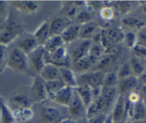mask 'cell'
<instances>
[{
    "label": "cell",
    "instance_id": "cell-27",
    "mask_svg": "<svg viewBox=\"0 0 146 123\" xmlns=\"http://www.w3.org/2000/svg\"><path fill=\"white\" fill-rule=\"evenodd\" d=\"M105 33L108 39L113 44L123 41L124 38V34H125L121 28L115 27L105 29Z\"/></svg>",
    "mask_w": 146,
    "mask_h": 123
},
{
    "label": "cell",
    "instance_id": "cell-25",
    "mask_svg": "<svg viewBox=\"0 0 146 123\" xmlns=\"http://www.w3.org/2000/svg\"><path fill=\"white\" fill-rule=\"evenodd\" d=\"M39 44L34 37H29L24 38L19 42L17 48L19 49L22 52L25 54H29L33 51L34 49L36 48Z\"/></svg>",
    "mask_w": 146,
    "mask_h": 123
},
{
    "label": "cell",
    "instance_id": "cell-23",
    "mask_svg": "<svg viewBox=\"0 0 146 123\" xmlns=\"http://www.w3.org/2000/svg\"><path fill=\"white\" fill-rule=\"evenodd\" d=\"M64 87H66V85L61 79L45 82V88L46 91L47 98L52 100L54 96Z\"/></svg>",
    "mask_w": 146,
    "mask_h": 123
},
{
    "label": "cell",
    "instance_id": "cell-4",
    "mask_svg": "<svg viewBox=\"0 0 146 123\" xmlns=\"http://www.w3.org/2000/svg\"><path fill=\"white\" fill-rule=\"evenodd\" d=\"M18 23L7 19L4 28L0 31V45L5 47L17 39L21 30Z\"/></svg>",
    "mask_w": 146,
    "mask_h": 123
},
{
    "label": "cell",
    "instance_id": "cell-37",
    "mask_svg": "<svg viewBox=\"0 0 146 123\" xmlns=\"http://www.w3.org/2000/svg\"><path fill=\"white\" fill-rule=\"evenodd\" d=\"M123 40L125 41L127 47L130 49H133L137 44V35L132 31H128L124 34Z\"/></svg>",
    "mask_w": 146,
    "mask_h": 123
},
{
    "label": "cell",
    "instance_id": "cell-21",
    "mask_svg": "<svg viewBox=\"0 0 146 123\" xmlns=\"http://www.w3.org/2000/svg\"><path fill=\"white\" fill-rule=\"evenodd\" d=\"M50 36L49 23L47 21L41 23L33 34V37L36 39L39 45H43Z\"/></svg>",
    "mask_w": 146,
    "mask_h": 123
},
{
    "label": "cell",
    "instance_id": "cell-44",
    "mask_svg": "<svg viewBox=\"0 0 146 123\" xmlns=\"http://www.w3.org/2000/svg\"><path fill=\"white\" fill-rule=\"evenodd\" d=\"M137 35V44L144 46L146 45V31L145 27L139 30V32Z\"/></svg>",
    "mask_w": 146,
    "mask_h": 123
},
{
    "label": "cell",
    "instance_id": "cell-28",
    "mask_svg": "<svg viewBox=\"0 0 146 123\" xmlns=\"http://www.w3.org/2000/svg\"><path fill=\"white\" fill-rule=\"evenodd\" d=\"M129 64L131 66V70H132L133 74L135 77H138V76L139 77L140 75L145 73V64L141 59H138L135 57H132L130 60Z\"/></svg>",
    "mask_w": 146,
    "mask_h": 123
},
{
    "label": "cell",
    "instance_id": "cell-11",
    "mask_svg": "<svg viewBox=\"0 0 146 123\" xmlns=\"http://www.w3.org/2000/svg\"><path fill=\"white\" fill-rule=\"evenodd\" d=\"M138 84L139 82L138 77L131 75L125 78L120 79V81L118 82V87L117 90H118L121 95L125 96V94H128L130 92L134 91L138 87Z\"/></svg>",
    "mask_w": 146,
    "mask_h": 123
},
{
    "label": "cell",
    "instance_id": "cell-48",
    "mask_svg": "<svg viewBox=\"0 0 146 123\" xmlns=\"http://www.w3.org/2000/svg\"><path fill=\"white\" fill-rule=\"evenodd\" d=\"M58 123H77V122L72 118H63Z\"/></svg>",
    "mask_w": 146,
    "mask_h": 123
},
{
    "label": "cell",
    "instance_id": "cell-43",
    "mask_svg": "<svg viewBox=\"0 0 146 123\" xmlns=\"http://www.w3.org/2000/svg\"><path fill=\"white\" fill-rule=\"evenodd\" d=\"M107 117V114L106 113H99L94 117L87 120V123H104Z\"/></svg>",
    "mask_w": 146,
    "mask_h": 123
},
{
    "label": "cell",
    "instance_id": "cell-2",
    "mask_svg": "<svg viewBox=\"0 0 146 123\" xmlns=\"http://www.w3.org/2000/svg\"><path fill=\"white\" fill-rule=\"evenodd\" d=\"M46 64H51L58 68L69 67L71 59L67 49L64 46L57 49L51 53L46 51L44 56Z\"/></svg>",
    "mask_w": 146,
    "mask_h": 123
},
{
    "label": "cell",
    "instance_id": "cell-24",
    "mask_svg": "<svg viewBox=\"0 0 146 123\" xmlns=\"http://www.w3.org/2000/svg\"><path fill=\"white\" fill-rule=\"evenodd\" d=\"M42 46L46 52L51 53L56 50L57 49L64 46V43L61 36L53 35L50 36L48 39L43 44Z\"/></svg>",
    "mask_w": 146,
    "mask_h": 123
},
{
    "label": "cell",
    "instance_id": "cell-42",
    "mask_svg": "<svg viewBox=\"0 0 146 123\" xmlns=\"http://www.w3.org/2000/svg\"><path fill=\"white\" fill-rule=\"evenodd\" d=\"M85 6L87 7V10L88 11H93V10L101 9L104 7V2L103 1H85Z\"/></svg>",
    "mask_w": 146,
    "mask_h": 123
},
{
    "label": "cell",
    "instance_id": "cell-14",
    "mask_svg": "<svg viewBox=\"0 0 146 123\" xmlns=\"http://www.w3.org/2000/svg\"><path fill=\"white\" fill-rule=\"evenodd\" d=\"M80 25L77 24H71L60 34L64 44L74 42L79 39Z\"/></svg>",
    "mask_w": 146,
    "mask_h": 123
},
{
    "label": "cell",
    "instance_id": "cell-6",
    "mask_svg": "<svg viewBox=\"0 0 146 123\" xmlns=\"http://www.w3.org/2000/svg\"><path fill=\"white\" fill-rule=\"evenodd\" d=\"M45 53L46 51L43 46L38 45L31 52L27 54L28 63L31 64L34 70L36 72L39 73L46 64L45 60H44Z\"/></svg>",
    "mask_w": 146,
    "mask_h": 123
},
{
    "label": "cell",
    "instance_id": "cell-3",
    "mask_svg": "<svg viewBox=\"0 0 146 123\" xmlns=\"http://www.w3.org/2000/svg\"><path fill=\"white\" fill-rule=\"evenodd\" d=\"M105 74V72L98 70L86 72L77 78V84L78 85L87 86L91 89L101 87L103 86Z\"/></svg>",
    "mask_w": 146,
    "mask_h": 123
},
{
    "label": "cell",
    "instance_id": "cell-36",
    "mask_svg": "<svg viewBox=\"0 0 146 123\" xmlns=\"http://www.w3.org/2000/svg\"><path fill=\"white\" fill-rule=\"evenodd\" d=\"M104 49L101 47V44L92 42L91 47H90L89 51H88V54L98 59L104 54Z\"/></svg>",
    "mask_w": 146,
    "mask_h": 123
},
{
    "label": "cell",
    "instance_id": "cell-15",
    "mask_svg": "<svg viewBox=\"0 0 146 123\" xmlns=\"http://www.w3.org/2000/svg\"><path fill=\"white\" fill-rule=\"evenodd\" d=\"M118 53H105L103 54L96 63L98 71L104 72L106 70L113 67L117 61V56H118L117 55Z\"/></svg>",
    "mask_w": 146,
    "mask_h": 123
},
{
    "label": "cell",
    "instance_id": "cell-31",
    "mask_svg": "<svg viewBox=\"0 0 146 123\" xmlns=\"http://www.w3.org/2000/svg\"><path fill=\"white\" fill-rule=\"evenodd\" d=\"M10 102L13 104L19 106V108H26V107H30L31 102L29 98L23 94H17L12 96L10 98Z\"/></svg>",
    "mask_w": 146,
    "mask_h": 123
},
{
    "label": "cell",
    "instance_id": "cell-16",
    "mask_svg": "<svg viewBox=\"0 0 146 123\" xmlns=\"http://www.w3.org/2000/svg\"><path fill=\"white\" fill-rule=\"evenodd\" d=\"M73 91H74V88L66 86L64 88L61 89V90H59L54 96L51 100L55 102L57 104L68 107L71 100V98H72Z\"/></svg>",
    "mask_w": 146,
    "mask_h": 123
},
{
    "label": "cell",
    "instance_id": "cell-51",
    "mask_svg": "<svg viewBox=\"0 0 146 123\" xmlns=\"http://www.w3.org/2000/svg\"><path fill=\"white\" fill-rule=\"evenodd\" d=\"M131 123H145V120H134Z\"/></svg>",
    "mask_w": 146,
    "mask_h": 123
},
{
    "label": "cell",
    "instance_id": "cell-1",
    "mask_svg": "<svg viewBox=\"0 0 146 123\" xmlns=\"http://www.w3.org/2000/svg\"><path fill=\"white\" fill-rule=\"evenodd\" d=\"M6 64L14 71L24 72L28 68L27 55L16 47L11 49L7 58H6Z\"/></svg>",
    "mask_w": 146,
    "mask_h": 123
},
{
    "label": "cell",
    "instance_id": "cell-12",
    "mask_svg": "<svg viewBox=\"0 0 146 123\" xmlns=\"http://www.w3.org/2000/svg\"><path fill=\"white\" fill-rule=\"evenodd\" d=\"M71 24H72V20L66 17H58L53 19L49 23L50 35H60Z\"/></svg>",
    "mask_w": 146,
    "mask_h": 123
},
{
    "label": "cell",
    "instance_id": "cell-13",
    "mask_svg": "<svg viewBox=\"0 0 146 123\" xmlns=\"http://www.w3.org/2000/svg\"><path fill=\"white\" fill-rule=\"evenodd\" d=\"M146 114V107L145 100L141 99L135 104L131 103L128 117L134 120H145Z\"/></svg>",
    "mask_w": 146,
    "mask_h": 123
},
{
    "label": "cell",
    "instance_id": "cell-34",
    "mask_svg": "<svg viewBox=\"0 0 146 123\" xmlns=\"http://www.w3.org/2000/svg\"><path fill=\"white\" fill-rule=\"evenodd\" d=\"M117 74L113 72H109L105 74L103 86L104 87H117L118 82Z\"/></svg>",
    "mask_w": 146,
    "mask_h": 123
},
{
    "label": "cell",
    "instance_id": "cell-38",
    "mask_svg": "<svg viewBox=\"0 0 146 123\" xmlns=\"http://www.w3.org/2000/svg\"><path fill=\"white\" fill-rule=\"evenodd\" d=\"M99 113H101L99 107L98 106L97 103L94 100H93L92 102L86 109V116L87 120L99 114Z\"/></svg>",
    "mask_w": 146,
    "mask_h": 123
},
{
    "label": "cell",
    "instance_id": "cell-9",
    "mask_svg": "<svg viewBox=\"0 0 146 123\" xmlns=\"http://www.w3.org/2000/svg\"><path fill=\"white\" fill-rule=\"evenodd\" d=\"M40 117L43 123H58L63 119L61 111L51 106L41 107Z\"/></svg>",
    "mask_w": 146,
    "mask_h": 123
},
{
    "label": "cell",
    "instance_id": "cell-32",
    "mask_svg": "<svg viewBox=\"0 0 146 123\" xmlns=\"http://www.w3.org/2000/svg\"><path fill=\"white\" fill-rule=\"evenodd\" d=\"M14 122L15 118L13 115L12 111L10 110L8 105L4 102L0 115V123H14Z\"/></svg>",
    "mask_w": 146,
    "mask_h": 123
},
{
    "label": "cell",
    "instance_id": "cell-19",
    "mask_svg": "<svg viewBox=\"0 0 146 123\" xmlns=\"http://www.w3.org/2000/svg\"><path fill=\"white\" fill-rule=\"evenodd\" d=\"M11 4L16 9L26 14L36 12L39 7L38 3L32 1H11Z\"/></svg>",
    "mask_w": 146,
    "mask_h": 123
},
{
    "label": "cell",
    "instance_id": "cell-18",
    "mask_svg": "<svg viewBox=\"0 0 146 123\" xmlns=\"http://www.w3.org/2000/svg\"><path fill=\"white\" fill-rule=\"evenodd\" d=\"M98 59L88 54L86 56L77 60L75 62H73V67L76 71L84 73L88 71L93 65H95Z\"/></svg>",
    "mask_w": 146,
    "mask_h": 123
},
{
    "label": "cell",
    "instance_id": "cell-17",
    "mask_svg": "<svg viewBox=\"0 0 146 123\" xmlns=\"http://www.w3.org/2000/svg\"><path fill=\"white\" fill-rule=\"evenodd\" d=\"M39 74V77L44 82L61 79L59 68L51 64H46Z\"/></svg>",
    "mask_w": 146,
    "mask_h": 123
},
{
    "label": "cell",
    "instance_id": "cell-50",
    "mask_svg": "<svg viewBox=\"0 0 146 123\" xmlns=\"http://www.w3.org/2000/svg\"><path fill=\"white\" fill-rule=\"evenodd\" d=\"M104 123H114L113 121L112 117H111V114H107V117L105 120V122Z\"/></svg>",
    "mask_w": 146,
    "mask_h": 123
},
{
    "label": "cell",
    "instance_id": "cell-26",
    "mask_svg": "<svg viewBox=\"0 0 146 123\" xmlns=\"http://www.w3.org/2000/svg\"><path fill=\"white\" fill-rule=\"evenodd\" d=\"M78 97L83 102L86 108L92 102L93 98L91 95V90L90 87L84 85H78L74 88Z\"/></svg>",
    "mask_w": 146,
    "mask_h": 123
},
{
    "label": "cell",
    "instance_id": "cell-39",
    "mask_svg": "<svg viewBox=\"0 0 146 123\" xmlns=\"http://www.w3.org/2000/svg\"><path fill=\"white\" fill-rule=\"evenodd\" d=\"M131 75H133V74L132 70H131L129 62H125L124 64H123L119 68L118 74H117L118 78L123 79L125 78V77H129Z\"/></svg>",
    "mask_w": 146,
    "mask_h": 123
},
{
    "label": "cell",
    "instance_id": "cell-10",
    "mask_svg": "<svg viewBox=\"0 0 146 123\" xmlns=\"http://www.w3.org/2000/svg\"><path fill=\"white\" fill-rule=\"evenodd\" d=\"M114 123H124L126 119L125 115V97L119 94L114 104L113 110L111 112Z\"/></svg>",
    "mask_w": 146,
    "mask_h": 123
},
{
    "label": "cell",
    "instance_id": "cell-35",
    "mask_svg": "<svg viewBox=\"0 0 146 123\" xmlns=\"http://www.w3.org/2000/svg\"><path fill=\"white\" fill-rule=\"evenodd\" d=\"M100 17L105 21H110L115 17V11L112 7H103L100 9Z\"/></svg>",
    "mask_w": 146,
    "mask_h": 123
},
{
    "label": "cell",
    "instance_id": "cell-49",
    "mask_svg": "<svg viewBox=\"0 0 146 123\" xmlns=\"http://www.w3.org/2000/svg\"><path fill=\"white\" fill-rule=\"evenodd\" d=\"M6 21H7V19H4L2 17H0V31L5 27Z\"/></svg>",
    "mask_w": 146,
    "mask_h": 123
},
{
    "label": "cell",
    "instance_id": "cell-40",
    "mask_svg": "<svg viewBox=\"0 0 146 123\" xmlns=\"http://www.w3.org/2000/svg\"><path fill=\"white\" fill-rule=\"evenodd\" d=\"M76 19V24H79V25L91 21V14H90V11H88V10L82 11L81 12L78 13Z\"/></svg>",
    "mask_w": 146,
    "mask_h": 123
},
{
    "label": "cell",
    "instance_id": "cell-29",
    "mask_svg": "<svg viewBox=\"0 0 146 123\" xmlns=\"http://www.w3.org/2000/svg\"><path fill=\"white\" fill-rule=\"evenodd\" d=\"M122 22L126 27L135 29L140 30L145 27V21L135 17H125V18L123 19Z\"/></svg>",
    "mask_w": 146,
    "mask_h": 123
},
{
    "label": "cell",
    "instance_id": "cell-41",
    "mask_svg": "<svg viewBox=\"0 0 146 123\" xmlns=\"http://www.w3.org/2000/svg\"><path fill=\"white\" fill-rule=\"evenodd\" d=\"M134 51V57H137L141 59H144L145 58L146 56V49L145 47L144 46L139 45V44H136L135 47L133 48Z\"/></svg>",
    "mask_w": 146,
    "mask_h": 123
},
{
    "label": "cell",
    "instance_id": "cell-33",
    "mask_svg": "<svg viewBox=\"0 0 146 123\" xmlns=\"http://www.w3.org/2000/svg\"><path fill=\"white\" fill-rule=\"evenodd\" d=\"M131 1H113L112 7L115 8L118 12L122 14H126L130 12L132 8Z\"/></svg>",
    "mask_w": 146,
    "mask_h": 123
},
{
    "label": "cell",
    "instance_id": "cell-20",
    "mask_svg": "<svg viewBox=\"0 0 146 123\" xmlns=\"http://www.w3.org/2000/svg\"><path fill=\"white\" fill-rule=\"evenodd\" d=\"M60 77L66 87L75 88L77 87V77L75 73L69 67H61L59 68Z\"/></svg>",
    "mask_w": 146,
    "mask_h": 123
},
{
    "label": "cell",
    "instance_id": "cell-52",
    "mask_svg": "<svg viewBox=\"0 0 146 123\" xmlns=\"http://www.w3.org/2000/svg\"><path fill=\"white\" fill-rule=\"evenodd\" d=\"M3 100L0 98V115H1V110H2V105H3Z\"/></svg>",
    "mask_w": 146,
    "mask_h": 123
},
{
    "label": "cell",
    "instance_id": "cell-8",
    "mask_svg": "<svg viewBox=\"0 0 146 123\" xmlns=\"http://www.w3.org/2000/svg\"><path fill=\"white\" fill-rule=\"evenodd\" d=\"M68 112L74 120L80 118L84 115V114H86V108L80 97H78V94L74 90V91H73L72 98L70 102L69 105L68 106Z\"/></svg>",
    "mask_w": 146,
    "mask_h": 123
},
{
    "label": "cell",
    "instance_id": "cell-53",
    "mask_svg": "<svg viewBox=\"0 0 146 123\" xmlns=\"http://www.w3.org/2000/svg\"><path fill=\"white\" fill-rule=\"evenodd\" d=\"M78 123V122H77ZM80 123H87V121H85V122H80Z\"/></svg>",
    "mask_w": 146,
    "mask_h": 123
},
{
    "label": "cell",
    "instance_id": "cell-47",
    "mask_svg": "<svg viewBox=\"0 0 146 123\" xmlns=\"http://www.w3.org/2000/svg\"><path fill=\"white\" fill-rule=\"evenodd\" d=\"M6 1H0V17L3 15L4 12L6 11V9H7V5H6Z\"/></svg>",
    "mask_w": 146,
    "mask_h": 123
},
{
    "label": "cell",
    "instance_id": "cell-30",
    "mask_svg": "<svg viewBox=\"0 0 146 123\" xmlns=\"http://www.w3.org/2000/svg\"><path fill=\"white\" fill-rule=\"evenodd\" d=\"M15 120L17 119L21 120V121H29L33 117L34 113L30 107L26 108H19L18 110L12 112Z\"/></svg>",
    "mask_w": 146,
    "mask_h": 123
},
{
    "label": "cell",
    "instance_id": "cell-5",
    "mask_svg": "<svg viewBox=\"0 0 146 123\" xmlns=\"http://www.w3.org/2000/svg\"><path fill=\"white\" fill-rule=\"evenodd\" d=\"M31 99L36 102H41L47 99V94L45 88V82L39 77H34L31 86Z\"/></svg>",
    "mask_w": 146,
    "mask_h": 123
},
{
    "label": "cell",
    "instance_id": "cell-46",
    "mask_svg": "<svg viewBox=\"0 0 146 123\" xmlns=\"http://www.w3.org/2000/svg\"><path fill=\"white\" fill-rule=\"evenodd\" d=\"M5 64H6V58H5V50H4V47L0 45V71L2 70Z\"/></svg>",
    "mask_w": 146,
    "mask_h": 123
},
{
    "label": "cell",
    "instance_id": "cell-22",
    "mask_svg": "<svg viewBox=\"0 0 146 123\" xmlns=\"http://www.w3.org/2000/svg\"><path fill=\"white\" fill-rule=\"evenodd\" d=\"M98 25L93 21L81 24L80 25L79 39L91 40L93 37L98 32Z\"/></svg>",
    "mask_w": 146,
    "mask_h": 123
},
{
    "label": "cell",
    "instance_id": "cell-45",
    "mask_svg": "<svg viewBox=\"0 0 146 123\" xmlns=\"http://www.w3.org/2000/svg\"><path fill=\"white\" fill-rule=\"evenodd\" d=\"M141 96L139 92L136 91H133L131 92H130L129 94H128V97H127V100L130 102L132 104H135V102L139 101L140 100H141Z\"/></svg>",
    "mask_w": 146,
    "mask_h": 123
},
{
    "label": "cell",
    "instance_id": "cell-7",
    "mask_svg": "<svg viewBox=\"0 0 146 123\" xmlns=\"http://www.w3.org/2000/svg\"><path fill=\"white\" fill-rule=\"evenodd\" d=\"M76 41V44L73 47L71 51L70 59L73 62H75L77 60L86 56L88 54L90 47L92 44V41L90 39H78Z\"/></svg>",
    "mask_w": 146,
    "mask_h": 123
}]
</instances>
